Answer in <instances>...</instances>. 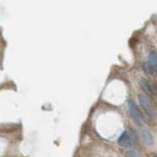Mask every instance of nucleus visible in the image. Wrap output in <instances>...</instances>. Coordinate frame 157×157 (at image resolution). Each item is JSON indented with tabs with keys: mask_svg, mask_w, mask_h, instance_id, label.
Here are the masks:
<instances>
[{
	"mask_svg": "<svg viewBox=\"0 0 157 157\" xmlns=\"http://www.w3.org/2000/svg\"><path fill=\"white\" fill-rule=\"evenodd\" d=\"M128 106H129L130 114H131L132 119L135 120V122L136 123V124H139L140 126H144V116H142L140 110L139 109V107L136 106V103L134 101L130 100Z\"/></svg>",
	"mask_w": 157,
	"mask_h": 157,
	"instance_id": "nucleus-1",
	"label": "nucleus"
},
{
	"mask_svg": "<svg viewBox=\"0 0 157 157\" xmlns=\"http://www.w3.org/2000/svg\"><path fill=\"white\" fill-rule=\"evenodd\" d=\"M139 101L140 103L141 107L144 108V110L149 115V117L154 118L155 117V110L153 105L151 104V102L149 100V98L145 96L144 94H139Z\"/></svg>",
	"mask_w": 157,
	"mask_h": 157,
	"instance_id": "nucleus-2",
	"label": "nucleus"
},
{
	"mask_svg": "<svg viewBox=\"0 0 157 157\" xmlns=\"http://www.w3.org/2000/svg\"><path fill=\"white\" fill-rule=\"evenodd\" d=\"M118 144L122 147H125V148H131L134 145V141H132V139L131 135L129 134V132L125 131L123 132L121 136L119 137V140H118Z\"/></svg>",
	"mask_w": 157,
	"mask_h": 157,
	"instance_id": "nucleus-3",
	"label": "nucleus"
},
{
	"mask_svg": "<svg viewBox=\"0 0 157 157\" xmlns=\"http://www.w3.org/2000/svg\"><path fill=\"white\" fill-rule=\"evenodd\" d=\"M140 86L142 90H144V92H146L149 96H153V90H152V85H150V82L146 80L144 78H140Z\"/></svg>",
	"mask_w": 157,
	"mask_h": 157,
	"instance_id": "nucleus-4",
	"label": "nucleus"
},
{
	"mask_svg": "<svg viewBox=\"0 0 157 157\" xmlns=\"http://www.w3.org/2000/svg\"><path fill=\"white\" fill-rule=\"evenodd\" d=\"M140 134L142 136V139H144V144H147V145H152L154 144V140H153V136H152L151 132L147 130V129H144V128H142L140 130Z\"/></svg>",
	"mask_w": 157,
	"mask_h": 157,
	"instance_id": "nucleus-5",
	"label": "nucleus"
},
{
	"mask_svg": "<svg viewBox=\"0 0 157 157\" xmlns=\"http://www.w3.org/2000/svg\"><path fill=\"white\" fill-rule=\"evenodd\" d=\"M148 62L150 65L154 68V70L156 71L157 69V54L155 52H150L148 55Z\"/></svg>",
	"mask_w": 157,
	"mask_h": 157,
	"instance_id": "nucleus-6",
	"label": "nucleus"
},
{
	"mask_svg": "<svg viewBox=\"0 0 157 157\" xmlns=\"http://www.w3.org/2000/svg\"><path fill=\"white\" fill-rule=\"evenodd\" d=\"M144 71H145L147 74H150V75H151V74H153V72L155 71V70H154V68L152 67L148 62H145V63H144Z\"/></svg>",
	"mask_w": 157,
	"mask_h": 157,
	"instance_id": "nucleus-7",
	"label": "nucleus"
},
{
	"mask_svg": "<svg viewBox=\"0 0 157 157\" xmlns=\"http://www.w3.org/2000/svg\"><path fill=\"white\" fill-rule=\"evenodd\" d=\"M128 156H129V157H141V155L137 151H136V150H131V151H129V153H128Z\"/></svg>",
	"mask_w": 157,
	"mask_h": 157,
	"instance_id": "nucleus-8",
	"label": "nucleus"
},
{
	"mask_svg": "<svg viewBox=\"0 0 157 157\" xmlns=\"http://www.w3.org/2000/svg\"><path fill=\"white\" fill-rule=\"evenodd\" d=\"M152 90H153V93L155 95H157V83L154 82L153 85H152Z\"/></svg>",
	"mask_w": 157,
	"mask_h": 157,
	"instance_id": "nucleus-9",
	"label": "nucleus"
},
{
	"mask_svg": "<svg viewBox=\"0 0 157 157\" xmlns=\"http://www.w3.org/2000/svg\"><path fill=\"white\" fill-rule=\"evenodd\" d=\"M153 157H157V154H156V155H154V156H153Z\"/></svg>",
	"mask_w": 157,
	"mask_h": 157,
	"instance_id": "nucleus-10",
	"label": "nucleus"
},
{
	"mask_svg": "<svg viewBox=\"0 0 157 157\" xmlns=\"http://www.w3.org/2000/svg\"><path fill=\"white\" fill-rule=\"evenodd\" d=\"M156 72H157V69H156Z\"/></svg>",
	"mask_w": 157,
	"mask_h": 157,
	"instance_id": "nucleus-11",
	"label": "nucleus"
}]
</instances>
